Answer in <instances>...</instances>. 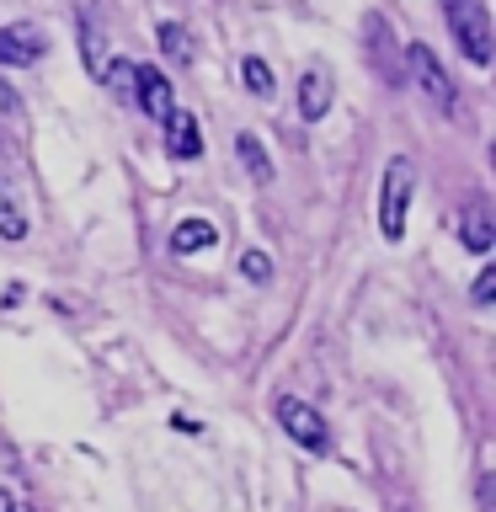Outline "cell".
I'll return each instance as SVG.
<instances>
[{
    "label": "cell",
    "instance_id": "1",
    "mask_svg": "<svg viewBox=\"0 0 496 512\" xmlns=\"http://www.w3.org/2000/svg\"><path fill=\"white\" fill-rule=\"evenodd\" d=\"M443 16H448V27H454L459 54L486 70L491 64V11H486V0H443Z\"/></svg>",
    "mask_w": 496,
    "mask_h": 512
},
{
    "label": "cell",
    "instance_id": "2",
    "mask_svg": "<svg viewBox=\"0 0 496 512\" xmlns=\"http://www.w3.org/2000/svg\"><path fill=\"white\" fill-rule=\"evenodd\" d=\"M411 198H416V171H411V160H406V155H390V166H384V187H379V230H384V240H400V235H406Z\"/></svg>",
    "mask_w": 496,
    "mask_h": 512
},
{
    "label": "cell",
    "instance_id": "3",
    "mask_svg": "<svg viewBox=\"0 0 496 512\" xmlns=\"http://www.w3.org/2000/svg\"><path fill=\"white\" fill-rule=\"evenodd\" d=\"M272 416H278V427H283L299 448H310V454H331V427H326V416H320L310 400L278 395V400H272Z\"/></svg>",
    "mask_w": 496,
    "mask_h": 512
},
{
    "label": "cell",
    "instance_id": "4",
    "mask_svg": "<svg viewBox=\"0 0 496 512\" xmlns=\"http://www.w3.org/2000/svg\"><path fill=\"white\" fill-rule=\"evenodd\" d=\"M406 70H411V86L422 91V96H427V102L438 107V112H454V107H459L454 80H448V70L438 64V54H432L427 43H416V38L406 43Z\"/></svg>",
    "mask_w": 496,
    "mask_h": 512
},
{
    "label": "cell",
    "instance_id": "5",
    "mask_svg": "<svg viewBox=\"0 0 496 512\" xmlns=\"http://www.w3.org/2000/svg\"><path fill=\"white\" fill-rule=\"evenodd\" d=\"M128 102H139L144 118L166 123L171 112H176V86L155 70V64H134V96H128Z\"/></svg>",
    "mask_w": 496,
    "mask_h": 512
},
{
    "label": "cell",
    "instance_id": "6",
    "mask_svg": "<svg viewBox=\"0 0 496 512\" xmlns=\"http://www.w3.org/2000/svg\"><path fill=\"white\" fill-rule=\"evenodd\" d=\"M43 48H48L43 27H32V22L0 27V64H6V70H27V64H38Z\"/></svg>",
    "mask_w": 496,
    "mask_h": 512
},
{
    "label": "cell",
    "instance_id": "7",
    "mask_svg": "<svg viewBox=\"0 0 496 512\" xmlns=\"http://www.w3.org/2000/svg\"><path fill=\"white\" fill-rule=\"evenodd\" d=\"M166 155L171 160H198L203 155V128L192 112H171L166 118Z\"/></svg>",
    "mask_w": 496,
    "mask_h": 512
},
{
    "label": "cell",
    "instance_id": "8",
    "mask_svg": "<svg viewBox=\"0 0 496 512\" xmlns=\"http://www.w3.org/2000/svg\"><path fill=\"white\" fill-rule=\"evenodd\" d=\"M326 112H331V75L326 70H304V80H299V118L320 123Z\"/></svg>",
    "mask_w": 496,
    "mask_h": 512
},
{
    "label": "cell",
    "instance_id": "9",
    "mask_svg": "<svg viewBox=\"0 0 496 512\" xmlns=\"http://www.w3.org/2000/svg\"><path fill=\"white\" fill-rule=\"evenodd\" d=\"M459 240H464V251H470V256H486V251H491L496 224H491V214H486V203H475L470 214H464V224H459Z\"/></svg>",
    "mask_w": 496,
    "mask_h": 512
},
{
    "label": "cell",
    "instance_id": "10",
    "mask_svg": "<svg viewBox=\"0 0 496 512\" xmlns=\"http://www.w3.org/2000/svg\"><path fill=\"white\" fill-rule=\"evenodd\" d=\"M214 240H219V230H214L208 219H182V224L171 230V251H176V256H192V251H208Z\"/></svg>",
    "mask_w": 496,
    "mask_h": 512
},
{
    "label": "cell",
    "instance_id": "11",
    "mask_svg": "<svg viewBox=\"0 0 496 512\" xmlns=\"http://www.w3.org/2000/svg\"><path fill=\"white\" fill-rule=\"evenodd\" d=\"M235 155H240V166H246V176L256 187L272 182V160H267V150H262V139H256V134H235Z\"/></svg>",
    "mask_w": 496,
    "mask_h": 512
},
{
    "label": "cell",
    "instance_id": "12",
    "mask_svg": "<svg viewBox=\"0 0 496 512\" xmlns=\"http://www.w3.org/2000/svg\"><path fill=\"white\" fill-rule=\"evenodd\" d=\"M80 54H86V64L96 75L107 70V54H102V22H96L91 6H80Z\"/></svg>",
    "mask_w": 496,
    "mask_h": 512
},
{
    "label": "cell",
    "instance_id": "13",
    "mask_svg": "<svg viewBox=\"0 0 496 512\" xmlns=\"http://www.w3.org/2000/svg\"><path fill=\"white\" fill-rule=\"evenodd\" d=\"M27 235V208L16 203V192L0 182V240H22Z\"/></svg>",
    "mask_w": 496,
    "mask_h": 512
},
{
    "label": "cell",
    "instance_id": "14",
    "mask_svg": "<svg viewBox=\"0 0 496 512\" xmlns=\"http://www.w3.org/2000/svg\"><path fill=\"white\" fill-rule=\"evenodd\" d=\"M160 54H166L171 64H187L192 59V38L182 22H160Z\"/></svg>",
    "mask_w": 496,
    "mask_h": 512
},
{
    "label": "cell",
    "instance_id": "15",
    "mask_svg": "<svg viewBox=\"0 0 496 512\" xmlns=\"http://www.w3.org/2000/svg\"><path fill=\"white\" fill-rule=\"evenodd\" d=\"M240 75H246V91L251 96H272V70H267V59H240Z\"/></svg>",
    "mask_w": 496,
    "mask_h": 512
},
{
    "label": "cell",
    "instance_id": "16",
    "mask_svg": "<svg viewBox=\"0 0 496 512\" xmlns=\"http://www.w3.org/2000/svg\"><path fill=\"white\" fill-rule=\"evenodd\" d=\"M102 80L112 86V96H123V102L134 96V64H128V59H112L107 70H102Z\"/></svg>",
    "mask_w": 496,
    "mask_h": 512
},
{
    "label": "cell",
    "instance_id": "17",
    "mask_svg": "<svg viewBox=\"0 0 496 512\" xmlns=\"http://www.w3.org/2000/svg\"><path fill=\"white\" fill-rule=\"evenodd\" d=\"M240 272H246L251 283H267V278H272V262H267V251H246V256H240Z\"/></svg>",
    "mask_w": 496,
    "mask_h": 512
},
{
    "label": "cell",
    "instance_id": "18",
    "mask_svg": "<svg viewBox=\"0 0 496 512\" xmlns=\"http://www.w3.org/2000/svg\"><path fill=\"white\" fill-rule=\"evenodd\" d=\"M491 294H496V267H480V278H475V288H470V299H475V304H491Z\"/></svg>",
    "mask_w": 496,
    "mask_h": 512
},
{
    "label": "cell",
    "instance_id": "19",
    "mask_svg": "<svg viewBox=\"0 0 496 512\" xmlns=\"http://www.w3.org/2000/svg\"><path fill=\"white\" fill-rule=\"evenodd\" d=\"M16 502H11V491H0V512H11Z\"/></svg>",
    "mask_w": 496,
    "mask_h": 512
},
{
    "label": "cell",
    "instance_id": "20",
    "mask_svg": "<svg viewBox=\"0 0 496 512\" xmlns=\"http://www.w3.org/2000/svg\"><path fill=\"white\" fill-rule=\"evenodd\" d=\"M11 512H32V507H11Z\"/></svg>",
    "mask_w": 496,
    "mask_h": 512
}]
</instances>
